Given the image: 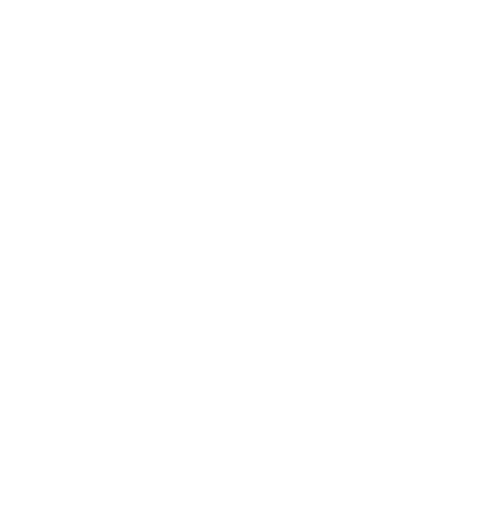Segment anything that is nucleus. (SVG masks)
Returning <instances> with one entry per match:
<instances>
[]
</instances>
